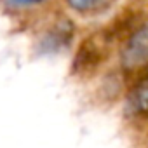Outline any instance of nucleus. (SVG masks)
Segmentation results:
<instances>
[{
    "instance_id": "nucleus-1",
    "label": "nucleus",
    "mask_w": 148,
    "mask_h": 148,
    "mask_svg": "<svg viewBox=\"0 0 148 148\" xmlns=\"http://www.w3.org/2000/svg\"><path fill=\"white\" fill-rule=\"evenodd\" d=\"M122 64L129 70L148 64V25H143L127 40L122 51Z\"/></svg>"
},
{
    "instance_id": "nucleus-2",
    "label": "nucleus",
    "mask_w": 148,
    "mask_h": 148,
    "mask_svg": "<svg viewBox=\"0 0 148 148\" xmlns=\"http://www.w3.org/2000/svg\"><path fill=\"white\" fill-rule=\"evenodd\" d=\"M117 0H68V5L80 14H96L108 9Z\"/></svg>"
},
{
    "instance_id": "nucleus-3",
    "label": "nucleus",
    "mask_w": 148,
    "mask_h": 148,
    "mask_svg": "<svg viewBox=\"0 0 148 148\" xmlns=\"http://www.w3.org/2000/svg\"><path fill=\"white\" fill-rule=\"evenodd\" d=\"M131 108L136 113H148V80L139 84L131 94Z\"/></svg>"
},
{
    "instance_id": "nucleus-4",
    "label": "nucleus",
    "mask_w": 148,
    "mask_h": 148,
    "mask_svg": "<svg viewBox=\"0 0 148 148\" xmlns=\"http://www.w3.org/2000/svg\"><path fill=\"white\" fill-rule=\"evenodd\" d=\"M9 5L12 7H28V5H35V4H42L45 0H7Z\"/></svg>"
}]
</instances>
